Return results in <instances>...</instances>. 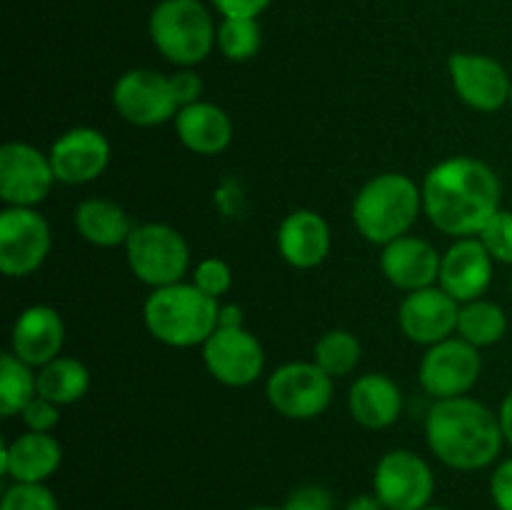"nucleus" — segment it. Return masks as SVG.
<instances>
[{"label":"nucleus","mask_w":512,"mask_h":510,"mask_svg":"<svg viewBox=\"0 0 512 510\" xmlns=\"http://www.w3.org/2000/svg\"><path fill=\"white\" fill-rule=\"evenodd\" d=\"M423 213L450 238H475L503 205V183L488 163L470 155L440 160L423 180Z\"/></svg>","instance_id":"obj_1"},{"label":"nucleus","mask_w":512,"mask_h":510,"mask_svg":"<svg viewBox=\"0 0 512 510\" xmlns=\"http://www.w3.org/2000/svg\"><path fill=\"white\" fill-rule=\"evenodd\" d=\"M425 440L440 463L463 473L493 465L505 445L500 415L470 395L435 400L425 418Z\"/></svg>","instance_id":"obj_2"},{"label":"nucleus","mask_w":512,"mask_h":510,"mask_svg":"<svg viewBox=\"0 0 512 510\" xmlns=\"http://www.w3.org/2000/svg\"><path fill=\"white\" fill-rule=\"evenodd\" d=\"M148 333L168 348H198L218 330L220 303L190 280L155 288L145 298Z\"/></svg>","instance_id":"obj_3"},{"label":"nucleus","mask_w":512,"mask_h":510,"mask_svg":"<svg viewBox=\"0 0 512 510\" xmlns=\"http://www.w3.org/2000/svg\"><path fill=\"white\" fill-rule=\"evenodd\" d=\"M423 210V188L405 173H380L358 190L353 223L368 243L388 245L408 235Z\"/></svg>","instance_id":"obj_4"},{"label":"nucleus","mask_w":512,"mask_h":510,"mask_svg":"<svg viewBox=\"0 0 512 510\" xmlns=\"http://www.w3.org/2000/svg\"><path fill=\"white\" fill-rule=\"evenodd\" d=\"M148 33L165 60L193 68L213 53L218 25L200 0H160L150 13Z\"/></svg>","instance_id":"obj_5"},{"label":"nucleus","mask_w":512,"mask_h":510,"mask_svg":"<svg viewBox=\"0 0 512 510\" xmlns=\"http://www.w3.org/2000/svg\"><path fill=\"white\" fill-rule=\"evenodd\" d=\"M125 248V260L135 278L148 288H165L183 280L190 265V248L180 230L165 223L135 225Z\"/></svg>","instance_id":"obj_6"},{"label":"nucleus","mask_w":512,"mask_h":510,"mask_svg":"<svg viewBox=\"0 0 512 510\" xmlns=\"http://www.w3.org/2000/svg\"><path fill=\"white\" fill-rule=\"evenodd\" d=\"M333 380V375L325 373L315 360H293L270 373L265 395L283 418L313 420L333 403Z\"/></svg>","instance_id":"obj_7"},{"label":"nucleus","mask_w":512,"mask_h":510,"mask_svg":"<svg viewBox=\"0 0 512 510\" xmlns=\"http://www.w3.org/2000/svg\"><path fill=\"white\" fill-rule=\"evenodd\" d=\"M110 100H113L115 113L138 128H155V125L168 123V120H175L180 110L170 75L150 68L125 70L115 80Z\"/></svg>","instance_id":"obj_8"},{"label":"nucleus","mask_w":512,"mask_h":510,"mask_svg":"<svg viewBox=\"0 0 512 510\" xmlns=\"http://www.w3.org/2000/svg\"><path fill=\"white\" fill-rule=\"evenodd\" d=\"M373 493L385 510H423L435 493V475L413 450H390L378 460Z\"/></svg>","instance_id":"obj_9"},{"label":"nucleus","mask_w":512,"mask_h":510,"mask_svg":"<svg viewBox=\"0 0 512 510\" xmlns=\"http://www.w3.org/2000/svg\"><path fill=\"white\" fill-rule=\"evenodd\" d=\"M53 248L50 225L35 208H10L0 213V270L8 278L33 275Z\"/></svg>","instance_id":"obj_10"},{"label":"nucleus","mask_w":512,"mask_h":510,"mask_svg":"<svg viewBox=\"0 0 512 510\" xmlns=\"http://www.w3.org/2000/svg\"><path fill=\"white\" fill-rule=\"evenodd\" d=\"M480 373H483L480 350L453 335L425 350L418 378L430 398L448 400L468 395L480 380Z\"/></svg>","instance_id":"obj_11"},{"label":"nucleus","mask_w":512,"mask_h":510,"mask_svg":"<svg viewBox=\"0 0 512 510\" xmlns=\"http://www.w3.org/2000/svg\"><path fill=\"white\" fill-rule=\"evenodd\" d=\"M55 180L50 155L35 145L10 140L0 148V200L10 208H35Z\"/></svg>","instance_id":"obj_12"},{"label":"nucleus","mask_w":512,"mask_h":510,"mask_svg":"<svg viewBox=\"0 0 512 510\" xmlns=\"http://www.w3.org/2000/svg\"><path fill=\"white\" fill-rule=\"evenodd\" d=\"M200 348L205 370L228 388H245L263 375L265 350L245 325L218 328Z\"/></svg>","instance_id":"obj_13"},{"label":"nucleus","mask_w":512,"mask_h":510,"mask_svg":"<svg viewBox=\"0 0 512 510\" xmlns=\"http://www.w3.org/2000/svg\"><path fill=\"white\" fill-rule=\"evenodd\" d=\"M448 73L455 95L468 108L495 113L510 105L512 75L493 55L453 53L448 60Z\"/></svg>","instance_id":"obj_14"},{"label":"nucleus","mask_w":512,"mask_h":510,"mask_svg":"<svg viewBox=\"0 0 512 510\" xmlns=\"http://www.w3.org/2000/svg\"><path fill=\"white\" fill-rule=\"evenodd\" d=\"M50 165L60 183L65 185H85L98 180L110 165V140L105 138L103 130L90 128V125H78L58 138L50 145Z\"/></svg>","instance_id":"obj_15"},{"label":"nucleus","mask_w":512,"mask_h":510,"mask_svg":"<svg viewBox=\"0 0 512 510\" xmlns=\"http://www.w3.org/2000/svg\"><path fill=\"white\" fill-rule=\"evenodd\" d=\"M460 303L440 285L405 293L398 308V325L410 343L435 345L458 333Z\"/></svg>","instance_id":"obj_16"},{"label":"nucleus","mask_w":512,"mask_h":510,"mask_svg":"<svg viewBox=\"0 0 512 510\" xmlns=\"http://www.w3.org/2000/svg\"><path fill=\"white\" fill-rule=\"evenodd\" d=\"M493 255L483 245V240L458 238L440 260L438 285L448 295H453L460 305L478 300L488 293L493 283Z\"/></svg>","instance_id":"obj_17"},{"label":"nucleus","mask_w":512,"mask_h":510,"mask_svg":"<svg viewBox=\"0 0 512 510\" xmlns=\"http://www.w3.org/2000/svg\"><path fill=\"white\" fill-rule=\"evenodd\" d=\"M440 260L443 255L428 240L415 238V235H400L393 243L383 245L380 270L395 288L413 293V290L438 285Z\"/></svg>","instance_id":"obj_18"},{"label":"nucleus","mask_w":512,"mask_h":510,"mask_svg":"<svg viewBox=\"0 0 512 510\" xmlns=\"http://www.w3.org/2000/svg\"><path fill=\"white\" fill-rule=\"evenodd\" d=\"M65 343V323L50 305H30L15 318L10 330V350L33 368L55 360Z\"/></svg>","instance_id":"obj_19"},{"label":"nucleus","mask_w":512,"mask_h":510,"mask_svg":"<svg viewBox=\"0 0 512 510\" xmlns=\"http://www.w3.org/2000/svg\"><path fill=\"white\" fill-rule=\"evenodd\" d=\"M330 225L320 213L308 208L285 215L278 228V253L298 270H313L330 255Z\"/></svg>","instance_id":"obj_20"},{"label":"nucleus","mask_w":512,"mask_h":510,"mask_svg":"<svg viewBox=\"0 0 512 510\" xmlns=\"http://www.w3.org/2000/svg\"><path fill=\"white\" fill-rule=\"evenodd\" d=\"M63 463V445L55 435L25 430L3 443L0 470L13 483H45Z\"/></svg>","instance_id":"obj_21"},{"label":"nucleus","mask_w":512,"mask_h":510,"mask_svg":"<svg viewBox=\"0 0 512 510\" xmlns=\"http://www.w3.org/2000/svg\"><path fill=\"white\" fill-rule=\"evenodd\" d=\"M350 415L368 430H385L403 413V390L390 375L365 373L350 385Z\"/></svg>","instance_id":"obj_22"},{"label":"nucleus","mask_w":512,"mask_h":510,"mask_svg":"<svg viewBox=\"0 0 512 510\" xmlns=\"http://www.w3.org/2000/svg\"><path fill=\"white\" fill-rule=\"evenodd\" d=\"M175 133L178 140L195 155H218L233 140V120L220 105L198 100L175 115Z\"/></svg>","instance_id":"obj_23"},{"label":"nucleus","mask_w":512,"mask_h":510,"mask_svg":"<svg viewBox=\"0 0 512 510\" xmlns=\"http://www.w3.org/2000/svg\"><path fill=\"white\" fill-rule=\"evenodd\" d=\"M75 230L85 243L95 248H118L128 243L133 233L130 215L110 198H88L75 208Z\"/></svg>","instance_id":"obj_24"},{"label":"nucleus","mask_w":512,"mask_h":510,"mask_svg":"<svg viewBox=\"0 0 512 510\" xmlns=\"http://www.w3.org/2000/svg\"><path fill=\"white\" fill-rule=\"evenodd\" d=\"M90 388L88 365L80 363L70 355H58L55 360L38 368V395L53 400L55 405L65 408L85 398Z\"/></svg>","instance_id":"obj_25"},{"label":"nucleus","mask_w":512,"mask_h":510,"mask_svg":"<svg viewBox=\"0 0 512 510\" xmlns=\"http://www.w3.org/2000/svg\"><path fill=\"white\" fill-rule=\"evenodd\" d=\"M508 333V315L493 300H470V303L460 305L458 315V338L465 343L475 345V348H490V345L500 343Z\"/></svg>","instance_id":"obj_26"},{"label":"nucleus","mask_w":512,"mask_h":510,"mask_svg":"<svg viewBox=\"0 0 512 510\" xmlns=\"http://www.w3.org/2000/svg\"><path fill=\"white\" fill-rule=\"evenodd\" d=\"M38 395V373L13 350L0 355V415L13 418Z\"/></svg>","instance_id":"obj_27"},{"label":"nucleus","mask_w":512,"mask_h":510,"mask_svg":"<svg viewBox=\"0 0 512 510\" xmlns=\"http://www.w3.org/2000/svg\"><path fill=\"white\" fill-rule=\"evenodd\" d=\"M360 355H363L360 340L350 330L340 328L320 335L313 348V360L333 378H343V375L353 373L360 363Z\"/></svg>","instance_id":"obj_28"},{"label":"nucleus","mask_w":512,"mask_h":510,"mask_svg":"<svg viewBox=\"0 0 512 510\" xmlns=\"http://www.w3.org/2000/svg\"><path fill=\"white\" fill-rule=\"evenodd\" d=\"M263 30L258 18H223L218 25V40L215 48L233 63L250 60L260 50Z\"/></svg>","instance_id":"obj_29"},{"label":"nucleus","mask_w":512,"mask_h":510,"mask_svg":"<svg viewBox=\"0 0 512 510\" xmlns=\"http://www.w3.org/2000/svg\"><path fill=\"white\" fill-rule=\"evenodd\" d=\"M0 510H60V505L45 483H13L3 493Z\"/></svg>","instance_id":"obj_30"},{"label":"nucleus","mask_w":512,"mask_h":510,"mask_svg":"<svg viewBox=\"0 0 512 510\" xmlns=\"http://www.w3.org/2000/svg\"><path fill=\"white\" fill-rule=\"evenodd\" d=\"M495 263L512 265V210L500 208L478 235Z\"/></svg>","instance_id":"obj_31"},{"label":"nucleus","mask_w":512,"mask_h":510,"mask_svg":"<svg viewBox=\"0 0 512 510\" xmlns=\"http://www.w3.org/2000/svg\"><path fill=\"white\" fill-rule=\"evenodd\" d=\"M193 283L198 285L203 293H208L210 298L220 300V295L228 293L233 288V270L225 260L220 258H203L193 270Z\"/></svg>","instance_id":"obj_32"},{"label":"nucleus","mask_w":512,"mask_h":510,"mask_svg":"<svg viewBox=\"0 0 512 510\" xmlns=\"http://www.w3.org/2000/svg\"><path fill=\"white\" fill-rule=\"evenodd\" d=\"M20 418H23L28 430H35V433H53L55 425L60 423V405L43 398V395H35L23 408Z\"/></svg>","instance_id":"obj_33"},{"label":"nucleus","mask_w":512,"mask_h":510,"mask_svg":"<svg viewBox=\"0 0 512 510\" xmlns=\"http://www.w3.org/2000/svg\"><path fill=\"white\" fill-rule=\"evenodd\" d=\"M285 510H335L333 493L323 485H300L288 495Z\"/></svg>","instance_id":"obj_34"},{"label":"nucleus","mask_w":512,"mask_h":510,"mask_svg":"<svg viewBox=\"0 0 512 510\" xmlns=\"http://www.w3.org/2000/svg\"><path fill=\"white\" fill-rule=\"evenodd\" d=\"M490 498L498 510H512V458L495 465L490 475Z\"/></svg>","instance_id":"obj_35"},{"label":"nucleus","mask_w":512,"mask_h":510,"mask_svg":"<svg viewBox=\"0 0 512 510\" xmlns=\"http://www.w3.org/2000/svg\"><path fill=\"white\" fill-rule=\"evenodd\" d=\"M170 85H173V93L178 98L180 108L203 100L200 98L203 95V78L193 68H180L178 73L170 75Z\"/></svg>","instance_id":"obj_36"},{"label":"nucleus","mask_w":512,"mask_h":510,"mask_svg":"<svg viewBox=\"0 0 512 510\" xmlns=\"http://www.w3.org/2000/svg\"><path fill=\"white\" fill-rule=\"evenodd\" d=\"M223 18H258L270 0H210Z\"/></svg>","instance_id":"obj_37"},{"label":"nucleus","mask_w":512,"mask_h":510,"mask_svg":"<svg viewBox=\"0 0 512 510\" xmlns=\"http://www.w3.org/2000/svg\"><path fill=\"white\" fill-rule=\"evenodd\" d=\"M243 325V310L238 305H220L218 328H240Z\"/></svg>","instance_id":"obj_38"},{"label":"nucleus","mask_w":512,"mask_h":510,"mask_svg":"<svg viewBox=\"0 0 512 510\" xmlns=\"http://www.w3.org/2000/svg\"><path fill=\"white\" fill-rule=\"evenodd\" d=\"M500 425H503V435H505V443L512 448V390L508 395L503 398V403H500Z\"/></svg>","instance_id":"obj_39"},{"label":"nucleus","mask_w":512,"mask_h":510,"mask_svg":"<svg viewBox=\"0 0 512 510\" xmlns=\"http://www.w3.org/2000/svg\"><path fill=\"white\" fill-rule=\"evenodd\" d=\"M345 510H385V508L383 503L375 498V493H363V495H355V498L345 505Z\"/></svg>","instance_id":"obj_40"},{"label":"nucleus","mask_w":512,"mask_h":510,"mask_svg":"<svg viewBox=\"0 0 512 510\" xmlns=\"http://www.w3.org/2000/svg\"><path fill=\"white\" fill-rule=\"evenodd\" d=\"M248 510H285V508H275V505H255V508H248Z\"/></svg>","instance_id":"obj_41"},{"label":"nucleus","mask_w":512,"mask_h":510,"mask_svg":"<svg viewBox=\"0 0 512 510\" xmlns=\"http://www.w3.org/2000/svg\"><path fill=\"white\" fill-rule=\"evenodd\" d=\"M423 510H450V508H443V505H428V508H423Z\"/></svg>","instance_id":"obj_42"},{"label":"nucleus","mask_w":512,"mask_h":510,"mask_svg":"<svg viewBox=\"0 0 512 510\" xmlns=\"http://www.w3.org/2000/svg\"><path fill=\"white\" fill-rule=\"evenodd\" d=\"M510 108H512V88H510Z\"/></svg>","instance_id":"obj_43"},{"label":"nucleus","mask_w":512,"mask_h":510,"mask_svg":"<svg viewBox=\"0 0 512 510\" xmlns=\"http://www.w3.org/2000/svg\"><path fill=\"white\" fill-rule=\"evenodd\" d=\"M510 295H512V278H510Z\"/></svg>","instance_id":"obj_44"}]
</instances>
